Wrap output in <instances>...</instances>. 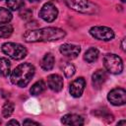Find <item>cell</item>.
<instances>
[{
    "label": "cell",
    "mask_w": 126,
    "mask_h": 126,
    "mask_svg": "<svg viewBox=\"0 0 126 126\" xmlns=\"http://www.w3.org/2000/svg\"><path fill=\"white\" fill-rule=\"evenodd\" d=\"M65 35L66 32L62 29L48 27L37 30H29L24 33L23 38L27 42H47L59 40Z\"/></svg>",
    "instance_id": "cell-1"
},
{
    "label": "cell",
    "mask_w": 126,
    "mask_h": 126,
    "mask_svg": "<svg viewBox=\"0 0 126 126\" xmlns=\"http://www.w3.org/2000/svg\"><path fill=\"white\" fill-rule=\"evenodd\" d=\"M34 72L35 69L33 65H32L31 63H22L12 71L10 80L12 84L20 88H24L29 85L34 75Z\"/></svg>",
    "instance_id": "cell-2"
},
{
    "label": "cell",
    "mask_w": 126,
    "mask_h": 126,
    "mask_svg": "<svg viewBox=\"0 0 126 126\" xmlns=\"http://www.w3.org/2000/svg\"><path fill=\"white\" fill-rule=\"evenodd\" d=\"M65 4L72 10L83 14H95L98 12V7L89 0H64Z\"/></svg>",
    "instance_id": "cell-3"
},
{
    "label": "cell",
    "mask_w": 126,
    "mask_h": 126,
    "mask_svg": "<svg viewBox=\"0 0 126 126\" xmlns=\"http://www.w3.org/2000/svg\"><path fill=\"white\" fill-rule=\"evenodd\" d=\"M2 51L14 60H21L27 56V48L20 43L5 42L1 47Z\"/></svg>",
    "instance_id": "cell-4"
},
{
    "label": "cell",
    "mask_w": 126,
    "mask_h": 126,
    "mask_svg": "<svg viewBox=\"0 0 126 126\" xmlns=\"http://www.w3.org/2000/svg\"><path fill=\"white\" fill-rule=\"evenodd\" d=\"M103 65L110 74H120L123 71L122 59L113 53H108L103 57Z\"/></svg>",
    "instance_id": "cell-5"
},
{
    "label": "cell",
    "mask_w": 126,
    "mask_h": 126,
    "mask_svg": "<svg viewBox=\"0 0 126 126\" xmlns=\"http://www.w3.org/2000/svg\"><path fill=\"white\" fill-rule=\"evenodd\" d=\"M90 33L94 38L98 40H103V41L111 40L114 37V32L110 28L104 27V26H95L91 28Z\"/></svg>",
    "instance_id": "cell-6"
},
{
    "label": "cell",
    "mask_w": 126,
    "mask_h": 126,
    "mask_svg": "<svg viewBox=\"0 0 126 126\" xmlns=\"http://www.w3.org/2000/svg\"><path fill=\"white\" fill-rule=\"evenodd\" d=\"M57 16H58V10H57V8L52 3H50V2L45 3L41 7V9L39 11V17L43 21H45L47 23L53 22L57 18Z\"/></svg>",
    "instance_id": "cell-7"
},
{
    "label": "cell",
    "mask_w": 126,
    "mask_h": 126,
    "mask_svg": "<svg viewBox=\"0 0 126 126\" xmlns=\"http://www.w3.org/2000/svg\"><path fill=\"white\" fill-rule=\"evenodd\" d=\"M107 99L113 105H123L126 102V91L122 88H115L108 93Z\"/></svg>",
    "instance_id": "cell-8"
},
{
    "label": "cell",
    "mask_w": 126,
    "mask_h": 126,
    "mask_svg": "<svg viewBox=\"0 0 126 126\" xmlns=\"http://www.w3.org/2000/svg\"><path fill=\"white\" fill-rule=\"evenodd\" d=\"M85 86H86V81L83 77L75 79L70 84V88H69L70 94L74 97H80L84 93Z\"/></svg>",
    "instance_id": "cell-9"
},
{
    "label": "cell",
    "mask_w": 126,
    "mask_h": 126,
    "mask_svg": "<svg viewBox=\"0 0 126 126\" xmlns=\"http://www.w3.org/2000/svg\"><path fill=\"white\" fill-rule=\"evenodd\" d=\"M80 51H81L80 46L75 45V44L65 43V44H62V45L60 46V52H61L64 56H66V57H68V58H71V59L76 58V57L79 55Z\"/></svg>",
    "instance_id": "cell-10"
},
{
    "label": "cell",
    "mask_w": 126,
    "mask_h": 126,
    "mask_svg": "<svg viewBox=\"0 0 126 126\" xmlns=\"http://www.w3.org/2000/svg\"><path fill=\"white\" fill-rule=\"evenodd\" d=\"M47 86L53 92H60L63 89V79L60 75L52 74L47 77Z\"/></svg>",
    "instance_id": "cell-11"
},
{
    "label": "cell",
    "mask_w": 126,
    "mask_h": 126,
    "mask_svg": "<svg viewBox=\"0 0 126 126\" xmlns=\"http://www.w3.org/2000/svg\"><path fill=\"white\" fill-rule=\"evenodd\" d=\"M107 79V75L105 71L103 70H96L93 75H92V84L94 89L98 90L101 88V86L104 84V82Z\"/></svg>",
    "instance_id": "cell-12"
},
{
    "label": "cell",
    "mask_w": 126,
    "mask_h": 126,
    "mask_svg": "<svg viewBox=\"0 0 126 126\" xmlns=\"http://www.w3.org/2000/svg\"><path fill=\"white\" fill-rule=\"evenodd\" d=\"M61 122L64 125H74V126H81L84 124V119L82 116L78 114H65L61 118Z\"/></svg>",
    "instance_id": "cell-13"
},
{
    "label": "cell",
    "mask_w": 126,
    "mask_h": 126,
    "mask_svg": "<svg viewBox=\"0 0 126 126\" xmlns=\"http://www.w3.org/2000/svg\"><path fill=\"white\" fill-rule=\"evenodd\" d=\"M54 62H55L54 56L51 53H46L43 56V58L41 59V61H40V67L44 71H49V70H51L53 68Z\"/></svg>",
    "instance_id": "cell-14"
},
{
    "label": "cell",
    "mask_w": 126,
    "mask_h": 126,
    "mask_svg": "<svg viewBox=\"0 0 126 126\" xmlns=\"http://www.w3.org/2000/svg\"><path fill=\"white\" fill-rule=\"evenodd\" d=\"M98 55H99L98 49L95 48V47H91V48H89V49L85 52L84 59H85V61H87L88 63H93V62L96 61V59L98 58Z\"/></svg>",
    "instance_id": "cell-15"
},
{
    "label": "cell",
    "mask_w": 126,
    "mask_h": 126,
    "mask_svg": "<svg viewBox=\"0 0 126 126\" xmlns=\"http://www.w3.org/2000/svg\"><path fill=\"white\" fill-rule=\"evenodd\" d=\"M11 63L5 57H0V76L7 77L10 74Z\"/></svg>",
    "instance_id": "cell-16"
},
{
    "label": "cell",
    "mask_w": 126,
    "mask_h": 126,
    "mask_svg": "<svg viewBox=\"0 0 126 126\" xmlns=\"http://www.w3.org/2000/svg\"><path fill=\"white\" fill-rule=\"evenodd\" d=\"M45 88H46L45 83H44L42 80H39V81H37L36 83H34V84L32 86V88H31V90H30V93H31L32 95H38V94H40L41 93L44 92Z\"/></svg>",
    "instance_id": "cell-17"
},
{
    "label": "cell",
    "mask_w": 126,
    "mask_h": 126,
    "mask_svg": "<svg viewBox=\"0 0 126 126\" xmlns=\"http://www.w3.org/2000/svg\"><path fill=\"white\" fill-rule=\"evenodd\" d=\"M12 20V13L10 10L0 7V25L7 24Z\"/></svg>",
    "instance_id": "cell-18"
},
{
    "label": "cell",
    "mask_w": 126,
    "mask_h": 126,
    "mask_svg": "<svg viewBox=\"0 0 126 126\" xmlns=\"http://www.w3.org/2000/svg\"><path fill=\"white\" fill-rule=\"evenodd\" d=\"M62 69H63V73L64 75L67 77V78H71L75 72H76V68L75 66L72 64V63H69V62H65L62 66Z\"/></svg>",
    "instance_id": "cell-19"
},
{
    "label": "cell",
    "mask_w": 126,
    "mask_h": 126,
    "mask_svg": "<svg viewBox=\"0 0 126 126\" xmlns=\"http://www.w3.org/2000/svg\"><path fill=\"white\" fill-rule=\"evenodd\" d=\"M14 108H15V105L13 102L11 101H8V102H5L3 107H2V114L4 117H10L12 115V113L14 112Z\"/></svg>",
    "instance_id": "cell-20"
},
{
    "label": "cell",
    "mask_w": 126,
    "mask_h": 126,
    "mask_svg": "<svg viewBox=\"0 0 126 126\" xmlns=\"http://www.w3.org/2000/svg\"><path fill=\"white\" fill-rule=\"evenodd\" d=\"M13 33V27L11 25H4L0 27V37L8 38Z\"/></svg>",
    "instance_id": "cell-21"
},
{
    "label": "cell",
    "mask_w": 126,
    "mask_h": 126,
    "mask_svg": "<svg viewBox=\"0 0 126 126\" xmlns=\"http://www.w3.org/2000/svg\"><path fill=\"white\" fill-rule=\"evenodd\" d=\"M6 3H7L8 8H10V9L13 10V11L19 10V9L22 8V7L24 6V4H25L24 0H7Z\"/></svg>",
    "instance_id": "cell-22"
},
{
    "label": "cell",
    "mask_w": 126,
    "mask_h": 126,
    "mask_svg": "<svg viewBox=\"0 0 126 126\" xmlns=\"http://www.w3.org/2000/svg\"><path fill=\"white\" fill-rule=\"evenodd\" d=\"M32 16V12L30 9H24L20 12V17L24 20H30Z\"/></svg>",
    "instance_id": "cell-23"
},
{
    "label": "cell",
    "mask_w": 126,
    "mask_h": 126,
    "mask_svg": "<svg viewBox=\"0 0 126 126\" xmlns=\"http://www.w3.org/2000/svg\"><path fill=\"white\" fill-rule=\"evenodd\" d=\"M29 124H33V125H39L38 122H35L33 120H30V119H26L24 121V125H29Z\"/></svg>",
    "instance_id": "cell-24"
},
{
    "label": "cell",
    "mask_w": 126,
    "mask_h": 126,
    "mask_svg": "<svg viewBox=\"0 0 126 126\" xmlns=\"http://www.w3.org/2000/svg\"><path fill=\"white\" fill-rule=\"evenodd\" d=\"M19 124L20 123L18 121H16V120H10V121L7 122V125H19Z\"/></svg>",
    "instance_id": "cell-25"
},
{
    "label": "cell",
    "mask_w": 126,
    "mask_h": 126,
    "mask_svg": "<svg viewBox=\"0 0 126 126\" xmlns=\"http://www.w3.org/2000/svg\"><path fill=\"white\" fill-rule=\"evenodd\" d=\"M121 49H122L123 51L125 50V38H123L122 41H121Z\"/></svg>",
    "instance_id": "cell-26"
},
{
    "label": "cell",
    "mask_w": 126,
    "mask_h": 126,
    "mask_svg": "<svg viewBox=\"0 0 126 126\" xmlns=\"http://www.w3.org/2000/svg\"><path fill=\"white\" fill-rule=\"evenodd\" d=\"M125 123H126V122H125V120H122V121H119L117 124H118V125H120V124H125Z\"/></svg>",
    "instance_id": "cell-27"
},
{
    "label": "cell",
    "mask_w": 126,
    "mask_h": 126,
    "mask_svg": "<svg viewBox=\"0 0 126 126\" xmlns=\"http://www.w3.org/2000/svg\"><path fill=\"white\" fill-rule=\"evenodd\" d=\"M30 2H40L41 0H29Z\"/></svg>",
    "instance_id": "cell-28"
},
{
    "label": "cell",
    "mask_w": 126,
    "mask_h": 126,
    "mask_svg": "<svg viewBox=\"0 0 126 126\" xmlns=\"http://www.w3.org/2000/svg\"><path fill=\"white\" fill-rule=\"evenodd\" d=\"M121 2H123V3H125V2H126V0H121Z\"/></svg>",
    "instance_id": "cell-29"
},
{
    "label": "cell",
    "mask_w": 126,
    "mask_h": 126,
    "mask_svg": "<svg viewBox=\"0 0 126 126\" xmlns=\"http://www.w3.org/2000/svg\"><path fill=\"white\" fill-rule=\"evenodd\" d=\"M0 123H1V119H0Z\"/></svg>",
    "instance_id": "cell-30"
}]
</instances>
